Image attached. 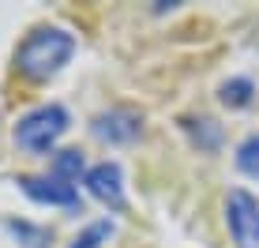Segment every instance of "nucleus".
Returning a JSON list of instances; mask_svg holds the SVG:
<instances>
[{
    "label": "nucleus",
    "mask_w": 259,
    "mask_h": 248,
    "mask_svg": "<svg viewBox=\"0 0 259 248\" xmlns=\"http://www.w3.org/2000/svg\"><path fill=\"white\" fill-rule=\"evenodd\" d=\"M71 53H75V38L64 26H34L15 49V72L34 83H46L71 60Z\"/></svg>",
    "instance_id": "1"
},
{
    "label": "nucleus",
    "mask_w": 259,
    "mask_h": 248,
    "mask_svg": "<svg viewBox=\"0 0 259 248\" xmlns=\"http://www.w3.org/2000/svg\"><path fill=\"white\" fill-rule=\"evenodd\" d=\"M64 132H68V109L57 105V102H49V105L30 109L26 117H19V124H15L12 136H15V143H19L23 150L41 154V150H49Z\"/></svg>",
    "instance_id": "2"
},
{
    "label": "nucleus",
    "mask_w": 259,
    "mask_h": 248,
    "mask_svg": "<svg viewBox=\"0 0 259 248\" xmlns=\"http://www.w3.org/2000/svg\"><path fill=\"white\" fill-rule=\"evenodd\" d=\"M226 222H229V233H233L237 248H259V203H255V196H248L244 188L229 192Z\"/></svg>",
    "instance_id": "3"
},
{
    "label": "nucleus",
    "mask_w": 259,
    "mask_h": 248,
    "mask_svg": "<svg viewBox=\"0 0 259 248\" xmlns=\"http://www.w3.org/2000/svg\"><path fill=\"white\" fill-rule=\"evenodd\" d=\"M83 184H87V192L98 199V203H105L109 211H124V173H120V166L117 162H98L87 170L83 177Z\"/></svg>",
    "instance_id": "4"
},
{
    "label": "nucleus",
    "mask_w": 259,
    "mask_h": 248,
    "mask_svg": "<svg viewBox=\"0 0 259 248\" xmlns=\"http://www.w3.org/2000/svg\"><path fill=\"white\" fill-rule=\"evenodd\" d=\"M143 132V117L128 105H117V109H105L94 117V136L102 143H132Z\"/></svg>",
    "instance_id": "5"
},
{
    "label": "nucleus",
    "mask_w": 259,
    "mask_h": 248,
    "mask_svg": "<svg viewBox=\"0 0 259 248\" xmlns=\"http://www.w3.org/2000/svg\"><path fill=\"white\" fill-rule=\"evenodd\" d=\"M19 188L34 203H49V207H79V192L75 184L57 181V177H19Z\"/></svg>",
    "instance_id": "6"
},
{
    "label": "nucleus",
    "mask_w": 259,
    "mask_h": 248,
    "mask_svg": "<svg viewBox=\"0 0 259 248\" xmlns=\"http://www.w3.org/2000/svg\"><path fill=\"white\" fill-rule=\"evenodd\" d=\"M79 173H87V162H83V154L79 150H60L57 158H53V166H49V177H57V181H79Z\"/></svg>",
    "instance_id": "7"
},
{
    "label": "nucleus",
    "mask_w": 259,
    "mask_h": 248,
    "mask_svg": "<svg viewBox=\"0 0 259 248\" xmlns=\"http://www.w3.org/2000/svg\"><path fill=\"white\" fill-rule=\"evenodd\" d=\"M237 170L244 177H252V181H259V136H248L237 147Z\"/></svg>",
    "instance_id": "8"
},
{
    "label": "nucleus",
    "mask_w": 259,
    "mask_h": 248,
    "mask_svg": "<svg viewBox=\"0 0 259 248\" xmlns=\"http://www.w3.org/2000/svg\"><path fill=\"white\" fill-rule=\"evenodd\" d=\"M252 94H255L252 79H229V83H222V102L233 105V109H244L252 102Z\"/></svg>",
    "instance_id": "9"
},
{
    "label": "nucleus",
    "mask_w": 259,
    "mask_h": 248,
    "mask_svg": "<svg viewBox=\"0 0 259 248\" xmlns=\"http://www.w3.org/2000/svg\"><path fill=\"white\" fill-rule=\"evenodd\" d=\"M109 237H113V222L105 218V222L87 226V229H83V237H75V244H71V248H98L102 241H109Z\"/></svg>",
    "instance_id": "10"
},
{
    "label": "nucleus",
    "mask_w": 259,
    "mask_h": 248,
    "mask_svg": "<svg viewBox=\"0 0 259 248\" xmlns=\"http://www.w3.org/2000/svg\"><path fill=\"white\" fill-rule=\"evenodd\" d=\"M8 229H12V233L30 237V248H41V241H46V233H41V229H30V226H23V222H8Z\"/></svg>",
    "instance_id": "11"
}]
</instances>
